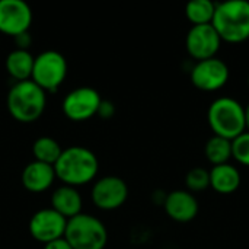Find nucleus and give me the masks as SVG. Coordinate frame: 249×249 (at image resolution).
<instances>
[{
  "mask_svg": "<svg viewBox=\"0 0 249 249\" xmlns=\"http://www.w3.org/2000/svg\"><path fill=\"white\" fill-rule=\"evenodd\" d=\"M99 169L96 155L82 146H71L61 152L58 160L54 163L55 178L61 179L64 185L77 187L90 182Z\"/></svg>",
  "mask_w": 249,
  "mask_h": 249,
  "instance_id": "f257e3e1",
  "label": "nucleus"
},
{
  "mask_svg": "<svg viewBox=\"0 0 249 249\" xmlns=\"http://www.w3.org/2000/svg\"><path fill=\"white\" fill-rule=\"evenodd\" d=\"M212 25L222 42H245L249 39V1L229 0L217 3Z\"/></svg>",
  "mask_w": 249,
  "mask_h": 249,
  "instance_id": "f03ea898",
  "label": "nucleus"
},
{
  "mask_svg": "<svg viewBox=\"0 0 249 249\" xmlns=\"http://www.w3.org/2000/svg\"><path fill=\"white\" fill-rule=\"evenodd\" d=\"M7 111L19 123H34L45 111L47 95L32 80L16 82L6 98Z\"/></svg>",
  "mask_w": 249,
  "mask_h": 249,
  "instance_id": "7ed1b4c3",
  "label": "nucleus"
},
{
  "mask_svg": "<svg viewBox=\"0 0 249 249\" xmlns=\"http://www.w3.org/2000/svg\"><path fill=\"white\" fill-rule=\"evenodd\" d=\"M207 123L213 136L233 140L247 131L245 107L229 96L214 99L207 109Z\"/></svg>",
  "mask_w": 249,
  "mask_h": 249,
  "instance_id": "20e7f679",
  "label": "nucleus"
},
{
  "mask_svg": "<svg viewBox=\"0 0 249 249\" xmlns=\"http://www.w3.org/2000/svg\"><path fill=\"white\" fill-rule=\"evenodd\" d=\"M64 239L73 249H104L108 242V231L98 217L80 213L67 220Z\"/></svg>",
  "mask_w": 249,
  "mask_h": 249,
  "instance_id": "39448f33",
  "label": "nucleus"
},
{
  "mask_svg": "<svg viewBox=\"0 0 249 249\" xmlns=\"http://www.w3.org/2000/svg\"><path fill=\"white\" fill-rule=\"evenodd\" d=\"M67 76V61L64 55L55 50L39 53L34 61L31 80L45 92L57 90Z\"/></svg>",
  "mask_w": 249,
  "mask_h": 249,
  "instance_id": "423d86ee",
  "label": "nucleus"
},
{
  "mask_svg": "<svg viewBox=\"0 0 249 249\" xmlns=\"http://www.w3.org/2000/svg\"><path fill=\"white\" fill-rule=\"evenodd\" d=\"M229 77H231L229 66L217 57L197 61L190 71L191 83L198 90L203 92L220 90L222 88L226 86Z\"/></svg>",
  "mask_w": 249,
  "mask_h": 249,
  "instance_id": "0eeeda50",
  "label": "nucleus"
},
{
  "mask_svg": "<svg viewBox=\"0 0 249 249\" xmlns=\"http://www.w3.org/2000/svg\"><path fill=\"white\" fill-rule=\"evenodd\" d=\"M102 102L99 92L89 86H80L67 93L63 99V112L71 121H86L98 114Z\"/></svg>",
  "mask_w": 249,
  "mask_h": 249,
  "instance_id": "6e6552de",
  "label": "nucleus"
},
{
  "mask_svg": "<svg viewBox=\"0 0 249 249\" xmlns=\"http://www.w3.org/2000/svg\"><path fill=\"white\" fill-rule=\"evenodd\" d=\"M222 47V39L213 25L191 26L185 36V48L191 58L197 61L214 58Z\"/></svg>",
  "mask_w": 249,
  "mask_h": 249,
  "instance_id": "1a4fd4ad",
  "label": "nucleus"
},
{
  "mask_svg": "<svg viewBox=\"0 0 249 249\" xmlns=\"http://www.w3.org/2000/svg\"><path fill=\"white\" fill-rule=\"evenodd\" d=\"M90 197L98 209L115 210L127 201L128 187L123 178L117 175H107L93 184Z\"/></svg>",
  "mask_w": 249,
  "mask_h": 249,
  "instance_id": "9d476101",
  "label": "nucleus"
},
{
  "mask_svg": "<svg viewBox=\"0 0 249 249\" xmlns=\"http://www.w3.org/2000/svg\"><path fill=\"white\" fill-rule=\"evenodd\" d=\"M67 219L54 209H41L29 220V233L34 239L42 244H50L64 238Z\"/></svg>",
  "mask_w": 249,
  "mask_h": 249,
  "instance_id": "9b49d317",
  "label": "nucleus"
},
{
  "mask_svg": "<svg viewBox=\"0 0 249 249\" xmlns=\"http://www.w3.org/2000/svg\"><path fill=\"white\" fill-rule=\"evenodd\" d=\"M32 10L23 0H0V32L16 36L28 32Z\"/></svg>",
  "mask_w": 249,
  "mask_h": 249,
  "instance_id": "f8f14e48",
  "label": "nucleus"
},
{
  "mask_svg": "<svg viewBox=\"0 0 249 249\" xmlns=\"http://www.w3.org/2000/svg\"><path fill=\"white\" fill-rule=\"evenodd\" d=\"M165 213L178 223L193 222L200 210V204L193 193L187 190H175L165 196L163 200Z\"/></svg>",
  "mask_w": 249,
  "mask_h": 249,
  "instance_id": "ddd939ff",
  "label": "nucleus"
},
{
  "mask_svg": "<svg viewBox=\"0 0 249 249\" xmlns=\"http://www.w3.org/2000/svg\"><path fill=\"white\" fill-rule=\"evenodd\" d=\"M55 179V171L53 165H47L38 160L29 162L22 171V185L31 193L47 191Z\"/></svg>",
  "mask_w": 249,
  "mask_h": 249,
  "instance_id": "4468645a",
  "label": "nucleus"
},
{
  "mask_svg": "<svg viewBox=\"0 0 249 249\" xmlns=\"http://www.w3.org/2000/svg\"><path fill=\"white\" fill-rule=\"evenodd\" d=\"M82 196L74 187L61 185L54 190L51 196V209L60 213L67 220L82 213Z\"/></svg>",
  "mask_w": 249,
  "mask_h": 249,
  "instance_id": "2eb2a0df",
  "label": "nucleus"
},
{
  "mask_svg": "<svg viewBox=\"0 0 249 249\" xmlns=\"http://www.w3.org/2000/svg\"><path fill=\"white\" fill-rule=\"evenodd\" d=\"M241 187V172L232 163L213 166L210 169V188L222 196H229Z\"/></svg>",
  "mask_w": 249,
  "mask_h": 249,
  "instance_id": "dca6fc26",
  "label": "nucleus"
},
{
  "mask_svg": "<svg viewBox=\"0 0 249 249\" xmlns=\"http://www.w3.org/2000/svg\"><path fill=\"white\" fill-rule=\"evenodd\" d=\"M34 61H35V57L28 50L15 48L13 51L7 54L4 66H6L7 73L16 82H23V80H31Z\"/></svg>",
  "mask_w": 249,
  "mask_h": 249,
  "instance_id": "f3484780",
  "label": "nucleus"
},
{
  "mask_svg": "<svg viewBox=\"0 0 249 249\" xmlns=\"http://www.w3.org/2000/svg\"><path fill=\"white\" fill-rule=\"evenodd\" d=\"M216 4L212 0H193L185 6V16L191 26H201V25H212Z\"/></svg>",
  "mask_w": 249,
  "mask_h": 249,
  "instance_id": "a211bd4d",
  "label": "nucleus"
},
{
  "mask_svg": "<svg viewBox=\"0 0 249 249\" xmlns=\"http://www.w3.org/2000/svg\"><path fill=\"white\" fill-rule=\"evenodd\" d=\"M206 159L213 165H225L232 159V142L219 136H212L204 146Z\"/></svg>",
  "mask_w": 249,
  "mask_h": 249,
  "instance_id": "6ab92c4d",
  "label": "nucleus"
},
{
  "mask_svg": "<svg viewBox=\"0 0 249 249\" xmlns=\"http://www.w3.org/2000/svg\"><path fill=\"white\" fill-rule=\"evenodd\" d=\"M61 152L63 149L58 144V142L48 136H42L36 139L32 146V153H34L35 160L47 163V165H53V166L58 160Z\"/></svg>",
  "mask_w": 249,
  "mask_h": 249,
  "instance_id": "aec40b11",
  "label": "nucleus"
},
{
  "mask_svg": "<svg viewBox=\"0 0 249 249\" xmlns=\"http://www.w3.org/2000/svg\"><path fill=\"white\" fill-rule=\"evenodd\" d=\"M185 185H187V191L193 194L206 191L207 188H210V171L201 166L190 169L185 177Z\"/></svg>",
  "mask_w": 249,
  "mask_h": 249,
  "instance_id": "412c9836",
  "label": "nucleus"
},
{
  "mask_svg": "<svg viewBox=\"0 0 249 249\" xmlns=\"http://www.w3.org/2000/svg\"><path fill=\"white\" fill-rule=\"evenodd\" d=\"M232 158L239 165L249 168V131L232 140Z\"/></svg>",
  "mask_w": 249,
  "mask_h": 249,
  "instance_id": "4be33fe9",
  "label": "nucleus"
},
{
  "mask_svg": "<svg viewBox=\"0 0 249 249\" xmlns=\"http://www.w3.org/2000/svg\"><path fill=\"white\" fill-rule=\"evenodd\" d=\"M114 114H115V105L111 101L102 99V102H101V105L98 108V114L96 115H99L101 118L108 120V118L114 117Z\"/></svg>",
  "mask_w": 249,
  "mask_h": 249,
  "instance_id": "5701e85b",
  "label": "nucleus"
},
{
  "mask_svg": "<svg viewBox=\"0 0 249 249\" xmlns=\"http://www.w3.org/2000/svg\"><path fill=\"white\" fill-rule=\"evenodd\" d=\"M15 38V44H16V48L18 50H28L29 45L32 44V38L29 35V32H23V34H19Z\"/></svg>",
  "mask_w": 249,
  "mask_h": 249,
  "instance_id": "b1692460",
  "label": "nucleus"
},
{
  "mask_svg": "<svg viewBox=\"0 0 249 249\" xmlns=\"http://www.w3.org/2000/svg\"><path fill=\"white\" fill-rule=\"evenodd\" d=\"M44 249H73L70 247V244L64 239V238H60L57 241H53L50 244H45Z\"/></svg>",
  "mask_w": 249,
  "mask_h": 249,
  "instance_id": "393cba45",
  "label": "nucleus"
},
{
  "mask_svg": "<svg viewBox=\"0 0 249 249\" xmlns=\"http://www.w3.org/2000/svg\"><path fill=\"white\" fill-rule=\"evenodd\" d=\"M245 123H247V131H249V102L245 107Z\"/></svg>",
  "mask_w": 249,
  "mask_h": 249,
  "instance_id": "a878e982",
  "label": "nucleus"
},
{
  "mask_svg": "<svg viewBox=\"0 0 249 249\" xmlns=\"http://www.w3.org/2000/svg\"><path fill=\"white\" fill-rule=\"evenodd\" d=\"M248 86H249V74H248Z\"/></svg>",
  "mask_w": 249,
  "mask_h": 249,
  "instance_id": "bb28decb",
  "label": "nucleus"
}]
</instances>
